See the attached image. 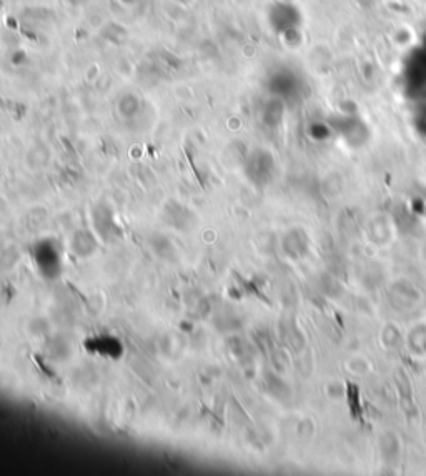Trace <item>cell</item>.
Returning <instances> with one entry per match:
<instances>
[{
  "label": "cell",
  "mask_w": 426,
  "mask_h": 476,
  "mask_svg": "<svg viewBox=\"0 0 426 476\" xmlns=\"http://www.w3.org/2000/svg\"><path fill=\"white\" fill-rule=\"evenodd\" d=\"M72 250L82 258L90 257L97 250V240H95V237L92 233L82 230V232H77L72 237Z\"/></svg>",
  "instance_id": "obj_1"
}]
</instances>
